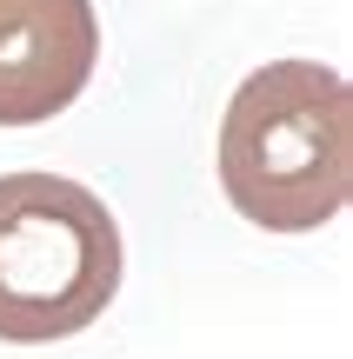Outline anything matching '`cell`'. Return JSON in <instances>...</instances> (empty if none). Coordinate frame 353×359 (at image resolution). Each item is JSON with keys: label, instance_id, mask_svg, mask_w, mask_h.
Masks as SVG:
<instances>
[{"label": "cell", "instance_id": "obj_1", "mask_svg": "<svg viewBox=\"0 0 353 359\" xmlns=\"http://www.w3.org/2000/svg\"><path fill=\"white\" fill-rule=\"evenodd\" d=\"M220 193L267 233H314L353 193V100L320 60H267L220 114Z\"/></svg>", "mask_w": 353, "mask_h": 359}, {"label": "cell", "instance_id": "obj_2", "mask_svg": "<svg viewBox=\"0 0 353 359\" xmlns=\"http://www.w3.org/2000/svg\"><path fill=\"white\" fill-rule=\"evenodd\" d=\"M120 293V226L60 173H0V339H74Z\"/></svg>", "mask_w": 353, "mask_h": 359}, {"label": "cell", "instance_id": "obj_3", "mask_svg": "<svg viewBox=\"0 0 353 359\" xmlns=\"http://www.w3.org/2000/svg\"><path fill=\"white\" fill-rule=\"evenodd\" d=\"M100 60L93 0H0V127H40L87 93Z\"/></svg>", "mask_w": 353, "mask_h": 359}]
</instances>
